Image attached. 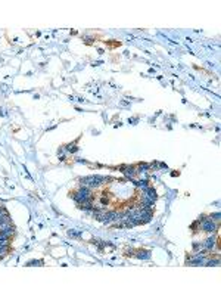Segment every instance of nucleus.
<instances>
[{
	"label": "nucleus",
	"instance_id": "39448f33",
	"mask_svg": "<svg viewBox=\"0 0 221 295\" xmlns=\"http://www.w3.org/2000/svg\"><path fill=\"white\" fill-rule=\"evenodd\" d=\"M220 217H221L220 213H214V214H209V215H208V218H209V220H212V221H215V223L220 220Z\"/></svg>",
	"mask_w": 221,
	"mask_h": 295
},
{
	"label": "nucleus",
	"instance_id": "423d86ee",
	"mask_svg": "<svg viewBox=\"0 0 221 295\" xmlns=\"http://www.w3.org/2000/svg\"><path fill=\"white\" fill-rule=\"evenodd\" d=\"M199 249H203L202 248V243H198V242L193 243V251H199Z\"/></svg>",
	"mask_w": 221,
	"mask_h": 295
},
{
	"label": "nucleus",
	"instance_id": "7ed1b4c3",
	"mask_svg": "<svg viewBox=\"0 0 221 295\" xmlns=\"http://www.w3.org/2000/svg\"><path fill=\"white\" fill-rule=\"evenodd\" d=\"M121 170H122V173L125 176H128V177H133V176H136L137 173H136V168L133 167V165H122V167H120Z\"/></svg>",
	"mask_w": 221,
	"mask_h": 295
},
{
	"label": "nucleus",
	"instance_id": "20e7f679",
	"mask_svg": "<svg viewBox=\"0 0 221 295\" xmlns=\"http://www.w3.org/2000/svg\"><path fill=\"white\" fill-rule=\"evenodd\" d=\"M136 257H137V258L147 260V258L150 257V252H149V251H141V249H140V251H137V252H136Z\"/></svg>",
	"mask_w": 221,
	"mask_h": 295
},
{
	"label": "nucleus",
	"instance_id": "f03ea898",
	"mask_svg": "<svg viewBox=\"0 0 221 295\" xmlns=\"http://www.w3.org/2000/svg\"><path fill=\"white\" fill-rule=\"evenodd\" d=\"M217 247V238L215 236H209L205 242H202V248L205 249V251H212V249Z\"/></svg>",
	"mask_w": 221,
	"mask_h": 295
},
{
	"label": "nucleus",
	"instance_id": "f257e3e1",
	"mask_svg": "<svg viewBox=\"0 0 221 295\" xmlns=\"http://www.w3.org/2000/svg\"><path fill=\"white\" fill-rule=\"evenodd\" d=\"M201 229L203 230V232H208V233H215L217 230H218V224H215V221L209 220L208 217H203L201 221Z\"/></svg>",
	"mask_w": 221,
	"mask_h": 295
}]
</instances>
